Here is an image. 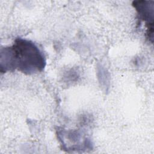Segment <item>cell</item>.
I'll list each match as a JSON object with an SVG mask.
<instances>
[{"label":"cell","mask_w":154,"mask_h":154,"mask_svg":"<svg viewBox=\"0 0 154 154\" xmlns=\"http://www.w3.org/2000/svg\"><path fill=\"white\" fill-rule=\"evenodd\" d=\"M132 6L136 9L139 19L146 22V35L149 40L153 42L154 1H134Z\"/></svg>","instance_id":"obj_2"},{"label":"cell","mask_w":154,"mask_h":154,"mask_svg":"<svg viewBox=\"0 0 154 154\" xmlns=\"http://www.w3.org/2000/svg\"><path fill=\"white\" fill-rule=\"evenodd\" d=\"M45 66L43 53L31 40L17 38L11 46L1 50V73L17 70L26 75H32L42 72Z\"/></svg>","instance_id":"obj_1"}]
</instances>
